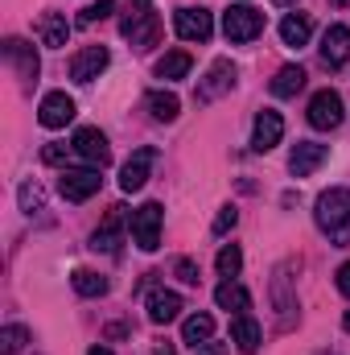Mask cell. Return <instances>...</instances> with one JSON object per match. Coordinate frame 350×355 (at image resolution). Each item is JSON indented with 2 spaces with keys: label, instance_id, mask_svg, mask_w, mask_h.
<instances>
[{
  "label": "cell",
  "instance_id": "26",
  "mask_svg": "<svg viewBox=\"0 0 350 355\" xmlns=\"http://www.w3.org/2000/svg\"><path fill=\"white\" fill-rule=\"evenodd\" d=\"M301 87H305V71L301 67H280L276 79H272V95L276 99H293Z\"/></svg>",
  "mask_w": 350,
  "mask_h": 355
},
{
  "label": "cell",
  "instance_id": "27",
  "mask_svg": "<svg viewBox=\"0 0 350 355\" xmlns=\"http://www.w3.org/2000/svg\"><path fill=\"white\" fill-rule=\"evenodd\" d=\"M71 285H75V293H79V297H103V293H107V277H103V272H95V268H75Z\"/></svg>",
  "mask_w": 350,
  "mask_h": 355
},
{
  "label": "cell",
  "instance_id": "12",
  "mask_svg": "<svg viewBox=\"0 0 350 355\" xmlns=\"http://www.w3.org/2000/svg\"><path fill=\"white\" fill-rule=\"evenodd\" d=\"M174 29H177V37H185V42H210L214 17H210L206 8H177Z\"/></svg>",
  "mask_w": 350,
  "mask_h": 355
},
{
  "label": "cell",
  "instance_id": "25",
  "mask_svg": "<svg viewBox=\"0 0 350 355\" xmlns=\"http://www.w3.org/2000/svg\"><path fill=\"white\" fill-rule=\"evenodd\" d=\"M145 107H149V116L161 120V124L177 120V112H181V103H177L174 91H149V95H145Z\"/></svg>",
  "mask_w": 350,
  "mask_h": 355
},
{
  "label": "cell",
  "instance_id": "29",
  "mask_svg": "<svg viewBox=\"0 0 350 355\" xmlns=\"http://www.w3.org/2000/svg\"><path fill=\"white\" fill-rule=\"evenodd\" d=\"M25 343H29V331H25L21 322H12V327L0 331V355H17Z\"/></svg>",
  "mask_w": 350,
  "mask_h": 355
},
{
  "label": "cell",
  "instance_id": "20",
  "mask_svg": "<svg viewBox=\"0 0 350 355\" xmlns=\"http://www.w3.org/2000/svg\"><path fill=\"white\" fill-rule=\"evenodd\" d=\"M177 314H181V297H177L174 289H153V293H149V322H153V327L174 322Z\"/></svg>",
  "mask_w": 350,
  "mask_h": 355
},
{
  "label": "cell",
  "instance_id": "38",
  "mask_svg": "<svg viewBox=\"0 0 350 355\" xmlns=\"http://www.w3.org/2000/svg\"><path fill=\"white\" fill-rule=\"evenodd\" d=\"M87 355H111V352H107V347H99V343H95V347H91Z\"/></svg>",
  "mask_w": 350,
  "mask_h": 355
},
{
  "label": "cell",
  "instance_id": "6",
  "mask_svg": "<svg viewBox=\"0 0 350 355\" xmlns=\"http://www.w3.org/2000/svg\"><path fill=\"white\" fill-rule=\"evenodd\" d=\"M128 219H132V215H128V207H111V211L103 215V223L95 227L91 248H95V252L116 257V252H120V244H124V223H128Z\"/></svg>",
  "mask_w": 350,
  "mask_h": 355
},
{
  "label": "cell",
  "instance_id": "21",
  "mask_svg": "<svg viewBox=\"0 0 350 355\" xmlns=\"http://www.w3.org/2000/svg\"><path fill=\"white\" fill-rule=\"evenodd\" d=\"M231 343L243 355H256L260 352V322H256L252 314H235V318H231Z\"/></svg>",
  "mask_w": 350,
  "mask_h": 355
},
{
  "label": "cell",
  "instance_id": "37",
  "mask_svg": "<svg viewBox=\"0 0 350 355\" xmlns=\"http://www.w3.org/2000/svg\"><path fill=\"white\" fill-rule=\"evenodd\" d=\"M198 355H223V347H206V343H202V347H198Z\"/></svg>",
  "mask_w": 350,
  "mask_h": 355
},
{
  "label": "cell",
  "instance_id": "1",
  "mask_svg": "<svg viewBox=\"0 0 350 355\" xmlns=\"http://www.w3.org/2000/svg\"><path fill=\"white\" fill-rule=\"evenodd\" d=\"M313 219H317L322 236H330V244L347 248V244H350V190H347V186H334V190L317 194Z\"/></svg>",
  "mask_w": 350,
  "mask_h": 355
},
{
  "label": "cell",
  "instance_id": "39",
  "mask_svg": "<svg viewBox=\"0 0 350 355\" xmlns=\"http://www.w3.org/2000/svg\"><path fill=\"white\" fill-rule=\"evenodd\" d=\"M342 327H347V331H350V310H347V318H342Z\"/></svg>",
  "mask_w": 350,
  "mask_h": 355
},
{
  "label": "cell",
  "instance_id": "40",
  "mask_svg": "<svg viewBox=\"0 0 350 355\" xmlns=\"http://www.w3.org/2000/svg\"><path fill=\"white\" fill-rule=\"evenodd\" d=\"M276 4H297V0H276Z\"/></svg>",
  "mask_w": 350,
  "mask_h": 355
},
{
  "label": "cell",
  "instance_id": "36",
  "mask_svg": "<svg viewBox=\"0 0 350 355\" xmlns=\"http://www.w3.org/2000/svg\"><path fill=\"white\" fill-rule=\"evenodd\" d=\"M338 289H342V293L350 297V261H347L342 268H338Z\"/></svg>",
  "mask_w": 350,
  "mask_h": 355
},
{
  "label": "cell",
  "instance_id": "32",
  "mask_svg": "<svg viewBox=\"0 0 350 355\" xmlns=\"http://www.w3.org/2000/svg\"><path fill=\"white\" fill-rule=\"evenodd\" d=\"M21 211H25V215L42 211V190H37L33 182H25V186H21Z\"/></svg>",
  "mask_w": 350,
  "mask_h": 355
},
{
  "label": "cell",
  "instance_id": "34",
  "mask_svg": "<svg viewBox=\"0 0 350 355\" xmlns=\"http://www.w3.org/2000/svg\"><path fill=\"white\" fill-rule=\"evenodd\" d=\"M174 272L185 281V285H198V265H194V261H185V257H181V261H174Z\"/></svg>",
  "mask_w": 350,
  "mask_h": 355
},
{
  "label": "cell",
  "instance_id": "31",
  "mask_svg": "<svg viewBox=\"0 0 350 355\" xmlns=\"http://www.w3.org/2000/svg\"><path fill=\"white\" fill-rule=\"evenodd\" d=\"M111 8H116V0H95V4H87V8L79 12V25H95V21H103V17H111Z\"/></svg>",
  "mask_w": 350,
  "mask_h": 355
},
{
  "label": "cell",
  "instance_id": "10",
  "mask_svg": "<svg viewBox=\"0 0 350 355\" xmlns=\"http://www.w3.org/2000/svg\"><path fill=\"white\" fill-rule=\"evenodd\" d=\"M231 87H235V67H231V58H214L210 71H206V79L198 83V103H214L219 95H227Z\"/></svg>",
  "mask_w": 350,
  "mask_h": 355
},
{
  "label": "cell",
  "instance_id": "22",
  "mask_svg": "<svg viewBox=\"0 0 350 355\" xmlns=\"http://www.w3.org/2000/svg\"><path fill=\"white\" fill-rule=\"evenodd\" d=\"M214 302H219V310H235V314H248V310H252V293H248L235 277L214 289Z\"/></svg>",
  "mask_w": 350,
  "mask_h": 355
},
{
  "label": "cell",
  "instance_id": "35",
  "mask_svg": "<svg viewBox=\"0 0 350 355\" xmlns=\"http://www.w3.org/2000/svg\"><path fill=\"white\" fill-rule=\"evenodd\" d=\"M66 153H71L66 145H46V149H42V162H46V166H62Z\"/></svg>",
  "mask_w": 350,
  "mask_h": 355
},
{
  "label": "cell",
  "instance_id": "41",
  "mask_svg": "<svg viewBox=\"0 0 350 355\" xmlns=\"http://www.w3.org/2000/svg\"><path fill=\"white\" fill-rule=\"evenodd\" d=\"M330 4H347V0H330Z\"/></svg>",
  "mask_w": 350,
  "mask_h": 355
},
{
  "label": "cell",
  "instance_id": "15",
  "mask_svg": "<svg viewBox=\"0 0 350 355\" xmlns=\"http://www.w3.org/2000/svg\"><path fill=\"white\" fill-rule=\"evenodd\" d=\"M326 157H330L326 145H317V141H297L293 153H288V170H293V178H309L313 170L326 166Z\"/></svg>",
  "mask_w": 350,
  "mask_h": 355
},
{
  "label": "cell",
  "instance_id": "7",
  "mask_svg": "<svg viewBox=\"0 0 350 355\" xmlns=\"http://www.w3.org/2000/svg\"><path fill=\"white\" fill-rule=\"evenodd\" d=\"M309 124L322 128V132H330V128L342 124V95H338L334 87H322L313 99H309Z\"/></svg>",
  "mask_w": 350,
  "mask_h": 355
},
{
  "label": "cell",
  "instance_id": "2",
  "mask_svg": "<svg viewBox=\"0 0 350 355\" xmlns=\"http://www.w3.org/2000/svg\"><path fill=\"white\" fill-rule=\"evenodd\" d=\"M120 33L136 46V50H149L161 42V17L153 12V0H132L128 12L120 17Z\"/></svg>",
  "mask_w": 350,
  "mask_h": 355
},
{
  "label": "cell",
  "instance_id": "14",
  "mask_svg": "<svg viewBox=\"0 0 350 355\" xmlns=\"http://www.w3.org/2000/svg\"><path fill=\"white\" fill-rule=\"evenodd\" d=\"M107 62H111V54H107L103 46H87V50H79V54L71 58V79H75V83H95V79L107 71Z\"/></svg>",
  "mask_w": 350,
  "mask_h": 355
},
{
  "label": "cell",
  "instance_id": "33",
  "mask_svg": "<svg viewBox=\"0 0 350 355\" xmlns=\"http://www.w3.org/2000/svg\"><path fill=\"white\" fill-rule=\"evenodd\" d=\"M235 223H239V211H235V207H223V211L214 215V236H227Z\"/></svg>",
  "mask_w": 350,
  "mask_h": 355
},
{
  "label": "cell",
  "instance_id": "13",
  "mask_svg": "<svg viewBox=\"0 0 350 355\" xmlns=\"http://www.w3.org/2000/svg\"><path fill=\"white\" fill-rule=\"evenodd\" d=\"M37 120H42V128H66V124L75 120V99H71L66 91H50V95H42Z\"/></svg>",
  "mask_w": 350,
  "mask_h": 355
},
{
  "label": "cell",
  "instance_id": "8",
  "mask_svg": "<svg viewBox=\"0 0 350 355\" xmlns=\"http://www.w3.org/2000/svg\"><path fill=\"white\" fill-rule=\"evenodd\" d=\"M99 186H103L99 170H62V178H58V194L66 202H87L99 194Z\"/></svg>",
  "mask_w": 350,
  "mask_h": 355
},
{
  "label": "cell",
  "instance_id": "11",
  "mask_svg": "<svg viewBox=\"0 0 350 355\" xmlns=\"http://www.w3.org/2000/svg\"><path fill=\"white\" fill-rule=\"evenodd\" d=\"M71 149L87 162L91 170H103L107 162H111V149H107V137L99 132V128H79L75 132V141H71Z\"/></svg>",
  "mask_w": 350,
  "mask_h": 355
},
{
  "label": "cell",
  "instance_id": "28",
  "mask_svg": "<svg viewBox=\"0 0 350 355\" xmlns=\"http://www.w3.org/2000/svg\"><path fill=\"white\" fill-rule=\"evenodd\" d=\"M190 67H194V62H190V54H185V50H169V54L157 62V79H165V83L185 79V75H190Z\"/></svg>",
  "mask_w": 350,
  "mask_h": 355
},
{
  "label": "cell",
  "instance_id": "18",
  "mask_svg": "<svg viewBox=\"0 0 350 355\" xmlns=\"http://www.w3.org/2000/svg\"><path fill=\"white\" fill-rule=\"evenodd\" d=\"M322 58H326L330 71L347 67V58H350V29L347 25H330V29L322 33Z\"/></svg>",
  "mask_w": 350,
  "mask_h": 355
},
{
  "label": "cell",
  "instance_id": "17",
  "mask_svg": "<svg viewBox=\"0 0 350 355\" xmlns=\"http://www.w3.org/2000/svg\"><path fill=\"white\" fill-rule=\"evenodd\" d=\"M280 137H284V120H280V112L264 107L260 116H256V124H252V149H256V153H268V149L280 145Z\"/></svg>",
  "mask_w": 350,
  "mask_h": 355
},
{
  "label": "cell",
  "instance_id": "19",
  "mask_svg": "<svg viewBox=\"0 0 350 355\" xmlns=\"http://www.w3.org/2000/svg\"><path fill=\"white\" fill-rule=\"evenodd\" d=\"M37 37H42V46L62 50V46H66V37H71V21H66V12L46 8V12L37 17Z\"/></svg>",
  "mask_w": 350,
  "mask_h": 355
},
{
  "label": "cell",
  "instance_id": "5",
  "mask_svg": "<svg viewBox=\"0 0 350 355\" xmlns=\"http://www.w3.org/2000/svg\"><path fill=\"white\" fill-rule=\"evenodd\" d=\"M4 58H8V67L17 71V79H21V87L25 91L37 83V75H42V58H37V50H33L25 37H4Z\"/></svg>",
  "mask_w": 350,
  "mask_h": 355
},
{
  "label": "cell",
  "instance_id": "3",
  "mask_svg": "<svg viewBox=\"0 0 350 355\" xmlns=\"http://www.w3.org/2000/svg\"><path fill=\"white\" fill-rule=\"evenodd\" d=\"M161 219H165L161 202H145V207L132 211L128 227H132V244L140 252H157V244H161Z\"/></svg>",
  "mask_w": 350,
  "mask_h": 355
},
{
  "label": "cell",
  "instance_id": "4",
  "mask_svg": "<svg viewBox=\"0 0 350 355\" xmlns=\"http://www.w3.org/2000/svg\"><path fill=\"white\" fill-rule=\"evenodd\" d=\"M223 33H227V42H256L264 33V12H256L252 4H231L227 12H223Z\"/></svg>",
  "mask_w": 350,
  "mask_h": 355
},
{
  "label": "cell",
  "instance_id": "23",
  "mask_svg": "<svg viewBox=\"0 0 350 355\" xmlns=\"http://www.w3.org/2000/svg\"><path fill=\"white\" fill-rule=\"evenodd\" d=\"M210 339H214V318H210V314H190V318L181 322V343H185V347L198 352V347L210 343Z\"/></svg>",
  "mask_w": 350,
  "mask_h": 355
},
{
  "label": "cell",
  "instance_id": "9",
  "mask_svg": "<svg viewBox=\"0 0 350 355\" xmlns=\"http://www.w3.org/2000/svg\"><path fill=\"white\" fill-rule=\"evenodd\" d=\"M153 166H157V149H136L128 162H124V170H120V190L124 194H136L145 182H149V174H153Z\"/></svg>",
  "mask_w": 350,
  "mask_h": 355
},
{
  "label": "cell",
  "instance_id": "30",
  "mask_svg": "<svg viewBox=\"0 0 350 355\" xmlns=\"http://www.w3.org/2000/svg\"><path fill=\"white\" fill-rule=\"evenodd\" d=\"M214 265H219V277H227V281L239 277V268H243V252H239V244H227V248L219 252Z\"/></svg>",
  "mask_w": 350,
  "mask_h": 355
},
{
  "label": "cell",
  "instance_id": "16",
  "mask_svg": "<svg viewBox=\"0 0 350 355\" xmlns=\"http://www.w3.org/2000/svg\"><path fill=\"white\" fill-rule=\"evenodd\" d=\"M293 272V261H284V265L276 268V277H272V302H276V314H280V327H293L297 322V297L288 293V277Z\"/></svg>",
  "mask_w": 350,
  "mask_h": 355
},
{
  "label": "cell",
  "instance_id": "24",
  "mask_svg": "<svg viewBox=\"0 0 350 355\" xmlns=\"http://www.w3.org/2000/svg\"><path fill=\"white\" fill-rule=\"evenodd\" d=\"M309 33H313V21L305 17V12H288L284 21H280V37H284V46H305L309 42Z\"/></svg>",
  "mask_w": 350,
  "mask_h": 355
}]
</instances>
